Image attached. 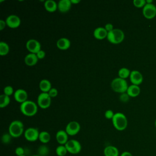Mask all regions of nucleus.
I'll return each instance as SVG.
<instances>
[{
  "label": "nucleus",
  "mask_w": 156,
  "mask_h": 156,
  "mask_svg": "<svg viewBox=\"0 0 156 156\" xmlns=\"http://www.w3.org/2000/svg\"><path fill=\"white\" fill-rule=\"evenodd\" d=\"M20 109L24 115L32 116L35 115L38 111V105L32 101L27 100L20 104Z\"/></svg>",
  "instance_id": "nucleus-1"
},
{
  "label": "nucleus",
  "mask_w": 156,
  "mask_h": 156,
  "mask_svg": "<svg viewBox=\"0 0 156 156\" xmlns=\"http://www.w3.org/2000/svg\"><path fill=\"white\" fill-rule=\"evenodd\" d=\"M112 120L114 127L118 130H124L127 127L128 121L127 117L124 114L121 112H117L115 113L114 116Z\"/></svg>",
  "instance_id": "nucleus-2"
},
{
  "label": "nucleus",
  "mask_w": 156,
  "mask_h": 156,
  "mask_svg": "<svg viewBox=\"0 0 156 156\" xmlns=\"http://www.w3.org/2000/svg\"><path fill=\"white\" fill-rule=\"evenodd\" d=\"M24 132V124L20 120L12 121L9 126V133L13 138L20 137Z\"/></svg>",
  "instance_id": "nucleus-3"
},
{
  "label": "nucleus",
  "mask_w": 156,
  "mask_h": 156,
  "mask_svg": "<svg viewBox=\"0 0 156 156\" xmlns=\"http://www.w3.org/2000/svg\"><path fill=\"white\" fill-rule=\"evenodd\" d=\"M110 86L114 91L120 94L126 93L129 87L126 80L119 77H116L112 80L110 83Z\"/></svg>",
  "instance_id": "nucleus-4"
},
{
  "label": "nucleus",
  "mask_w": 156,
  "mask_h": 156,
  "mask_svg": "<svg viewBox=\"0 0 156 156\" xmlns=\"http://www.w3.org/2000/svg\"><path fill=\"white\" fill-rule=\"evenodd\" d=\"M125 37L124 32L120 29H113L112 31L108 32L107 38L109 42L112 44H119L121 43Z\"/></svg>",
  "instance_id": "nucleus-5"
},
{
  "label": "nucleus",
  "mask_w": 156,
  "mask_h": 156,
  "mask_svg": "<svg viewBox=\"0 0 156 156\" xmlns=\"http://www.w3.org/2000/svg\"><path fill=\"white\" fill-rule=\"evenodd\" d=\"M51 104V98L48 93L42 92L39 94L37 98V105L42 109L49 108Z\"/></svg>",
  "instance_id": "nucleus-6"
},
{
  "label": "nucleus",
  "mask_w": 156,
  "mask_h": 156,
  "mask_svg": "<svg viewBox=\"0 0 156 156\" xmlns=\"http://www.w3.org/2000/svg\"><path fill=\"white\" fill-rule=\"evenodd\" d=\"M65 146L68 151V152L72 154H79L82 149V146L80 142L74 139L69 140L67 141V143L65 144Z\"/></svg>",
  "instance_id": "nucleus-7"
},
{
  "label": "nucleus",
  "mask_w": 156,
  "mask_h": 156,
  "mask_svg": "<svg viewBox=\"0 0 156 156\" xmlns=\"http://www.w3.org/2000/svg\"><path fill=\"white\" fill-rule=\"evenodd\" d=\"M143 15L148 20H151L156 16V6L154 4H146L143 8Z\"/></svg>",
  "instance_id": "nucleus-8"
},
{
  "label": "nucleus",
  "mask_w": 156,
  "mask_h": 156,
  "mask_svg": "<svg viewBox=\"0 0 156 156\" xmlns=\"http://www.w3.org/2000/svg\"><path fill=\"white\" fill-rule=\"evenodd\" d=\"M40 132L37 128L29 127L25 130L24 132L25 138L30 142L35 141L38 140Z\"/></svg>",
  "instance_id": "nucleus-9"
},
{
  "label": "nucleus",
  "mask_w": 156,
  "mask_h": 156,
  "mask_svg": "<svg viewBox=\"0 0 156 156\" xmlns=\"http://www.w3.org/2000/svg\"><path fill=\"white\" fill-rule=\"evenodd\" d=\"M26 47L30 53L37 54L41 50V44L36 39H29L27 41Z\"/></svg>",
  "instance_id": "nucleus-10"
},
{
  "label": "nucleus",
  "mask_w": 156,
  "mask_h": 156,
  "mask_svg": "<svg viewBox=\"0 0 156 156\" xmlns=\"http://www.w3.org/2000/svg\"><path fill=\"white\" fill-rule=\"evenodd\" d=\"M80 130V124L76 121H72L68 122L65 128V131L66 132L68 135L70 136L76 135L79 132Z\"/></svg>",
  "instance_id": "nucleus-11"
},
{
  "label": "nucleus",
  "mask_w": 156,
  "mask_h": 156,
  "mask_svg": "<svg viewBox=\"0 0 156 156\" xmlns=\"http://www.w3.org/2000/svg\"><path fill=\"white\" fill-rule=\"evenodd\" d=\"M5 21L6 22L7 26L10 28H16L21 24L20 18L18 15L14 14H12L8 16Z\"/></svg>",
  "instance_id": "nucleus-12"
},
{
  "label": "nucleus",
  "mask_w": 156,
  "mask_h": 156,
  "mask_svg": "<svg viewBox=\"0 0 156 156\" xmlns=\"http://www.w3.org/2000/svg\"><path fill=\"white\" fill-rule=\"evenodd\" d=\"M129 79L132 84L138 86L141 84L143 81V76L142 74L137 70H133L131 71Z\"/></svg>",
  "instance_id": "nucleus-13"
},
{
  "label": "nucleus",
  "mask_w": 156,
  "mask_h": 156,
  "mask_svg": "<svg viewBox=\"0 0 156 156\" xmlns=\"http://www.w3.org/2000/svg\"><path fill=\"white\" fill-rule=\"evenodd\" d=\"M13 97L16 102L21 104L27 100L28 94L26 90L20 88L14 92Z\"/></svg>",
  "instance_id": "nucleus-14"
},
{
  "label": "nucleus",
  "mask_w": 156,
  "mask_h": 156,
  "mask_svg": "<svg viewBox=\"0 0 156 156\" xmlns=\"http://www.w3.org/2000/svg\"><path fill=\"white\" fill-rule=\"evenodd\" d=\"M55 138L60 145H65L68 140V135L65 130H59L55 135Z\"/></svg>",
  "instance_id": "nucleus-15"
},
{
  "label": "nucleus",
  "mask_w": 156,
  "mask_h": 156,
  "mask_svg": "<svg viewBox=\"0 0 156 156\" xmlns=\"http://www.w3.org/2000/svg\"><path fill=\"white\" fill-rule=\"evenodd\" d=\"M71 0H60L57 3L58 10L62 13L68 12L71 7Z\"/></svg>",
  "instance_id": "nucleus-16"
},
{
  "label": "nucleus",
  "mask_w": 156,
  "mask_h": 156,
  "mask_svg": "<svg viewBox=\"0 0 156 156\" xmlns=\"http://www.w3.org/2000/svg\"><path fill=\"white\" fill-rule=\"evenodd\" d=\"M56 46L60 50H67L71 46V41L66 37H62L57 41Z\"/></svg>",
  "instance_id": "nucleus-17"
},
{
  "label": "nucleus",
  "mask_w": 156,
  "mask_h": 156,
  "mask_svg": "<svg viewBox=\"0 0 156 156\" xmlns=\"http://www.w3.org/2000/svg\"><path fill=\"white\" fill-rule=\"evenodd\" d=\"M108 32L103 27H96L93 31V35L98 40H103L107 38Z\"/></svg>",
  "instance_id": "nucleus-18"
},
{
  "label": "nucleus",
  "mask_w": 156,
  "mask_h": 156,
  "mask_svg": "<svg viewBox=\"0 0 156 156\" xmlns=\"http://www.w3.org/2000/svg\"><path fill=\"white\" fill-rule=\"evenodd\" d=\"M24 63L27 66H34L36 65L37 63L38 58L36 55V54H33V53H29L27 54L25 57H24Z\"/></svg>",
  "instance_id": "nucleus-19"
},
{
  "label": "nucleus",
  "mask_w": 156,
  "mask_h": 156,
  "mask_svg": "<svg viewBox=\"0 0 156 156\" xmlns=\"http://www.w3.org/2000/svg\"><path fill=\"white\" fill-rule=\"evenodd\" d=\"M140 91L141 90L138 85L132 84L128 87L126 93L129 94L130 97L135 98L140 94Z\"/></svg>",
  "instance_id": "nucleus-20"
},
{
  "label": "nucleus",
  "mask_w": 156,
  "mask_h": 156,
  "mask_svg": "<svg viewBox=\"0 0 156 156\" xmlns=\"http://www.w3.org/2000/svg\"><path fill=\"white\" fill-rule=\"evenodd\" d=\"M105 156H119V151L114 146H107L104 149Z\"/></svg>",
  "instance_id": "nucleus-21"
},
{
  "label": "nucleus",
  "mask_w": 156,
  "mask_h": 156,
  "mask_svg": "<svg viewBox=\"0 0 156 156\" xmlns=\"http://www.w3.org/2000/svg\"><path fill=\"white\" fill-rule=\"evenodd\" d=\"M45 9L49 12H54L58 9L57 3L54 0H46L44 2Z\"/></svg>",
  "instance_id": "nucleus-22"
},
{
  "label": "nucleus",
  "mask_w": 156,
  "mask_h": 156,
  "mask_svg": "<svg viewBox=\"0 0 156 156\" xmlns=\"http://www.w3.org/2000/svg\"><path fill=\"white\" fill-rule=\"evenodd\" d=\"M39 88L42 92L48 93V91L52 88L51 82L46 79H42L39 83Z\"/></svg>",
  "instance_id": "nucleus-23"
},
{
  "label": "nucleus",
  "mask_w": 156,
  "mask_h": 156,
  "mask_svg": "<svg viewBox=\"0 0 156 156\" xmlns=\"http://www.w3.org/2000/svg\"><path fill=\"white\" fill-rule=\"evenodd\" d=\"M38 140L40 141L41 143L43 144H46L50 141L51 135L46 131H41L40 132Z\"/></svg>",
  "instance_id": "nucleus-24"
},
{
  "label": "nucleus",
  "mask_w": 156,
  "mask_h": 156,
  "mask_svg": "<svg viewBox=\"0 0 156 156\" xmlns=\"http://www.w3.org/2000/svg\"><path fill=\"white\" fill-rule=\"evenodd\" d=\"M10 51V47L9 44L3 41H0V55L1 56L6 55Z\"/></svg>",
  "instance_id": "nucleus-25"
},
{
  "label": "nucleus",
  "mask_w": 156,
  "mask_h": 156,
  "mask_svg": "<svg viewBox=\"0 0 156 156\" xmlns=\"http://www.w3.org/2000/svg\"><path fill=\"white\" fill-rule=\"evenodd\" d=\"M10 102V99L9 96H7L4 94L0 95V107L4 108L7 107Z\"/></svg>",
  "instance_id": "nucleus-26"
},
{
  "label": "nucleus",
  "mask_w": 156,
  "mask_h": 156,
  "mask_svg": "<svg viewBox=\"0 0 156 156\" xmlns=\"http://www.w3.org/2000/svg\"><path fill=\"white\" fill-rule=\"evenodd\" d=\"M130 73H131V71L128 68L122 67L119 69L118 76H119V77L126 79L130 76Z\"/></svg>",
  "instance_id": "nucleus-27"
},
{
  "label": "nucleus",
  "mask_w": 156,
  "mask_h": 156,
  "mask_svg": "<svg viewBox=\"0 0 156 156\" xmlns=\"http://www.w3.org/2000/svg\"><path fill=\"white\" fill-rule=\"evenodd\" d=\"M37 153L40 156H46L49 153V149L46 145L42 144L38 147Z\"/></svg>",
  "instance_id": "nucleus-28"
},
{
  "label": "nucleus",
  "mask_w": 156,
  "mask_h": 156,
  "mask_svg": "<svg viewBox=\"0 0 156 156\" xmlns=\"http://www.w3.org/2000/svg\"><path fill=\"white\" fill-rule=\"evenodd\" d=\"M68 152V151L65 145H59L56 147L55 153L58 156H65Z\"/></svg>",
  "instance_id": "nucleus-29"
},
{
  "label": "nucleus",
  "mask_w": 156,
  "mask_h": 156,
  "mask_svg": "<svg viewBox=\"0 0 156 156\" xmlns=\"http://www.w3.org/2000/svg\"><path fill=\"white\" fill-rule=\"evenodd\" d=\"M12 138H13L9 133H6L2 135L1 137V141L4 144H9L10 143L12 140Z\"/></svg>",
  "instance_id": "nucleus-30"
},
{
  "label": "nucleus",
  "mask_w": 156,
  "mask_h": 156,
  "mask_svg": "<svg viewBox=\"0 0 156 156\" xmlns=\"http://www.w3.org/2000/svg\"><path fill=\"white\" fill-rule=\"evenodd\" d=\"M3 91H4V94L7 95V96H10V95L14 94V90H13V88L12 86L10 85H7V86H5L4 88V90H3Z\"/></svg>",
  "instance_id": "nucleus-31"
},
{
  "label": "nucleus",
  "mask_w": 156,
  "mask_h": 156,
  "mask_svg": "<svg viewBox=\"0 0 156 156\" xmlns=\"http://www.w3.org/2000/svg\"><path fill=\"white\" fill-rule=\"evenodd\" d=\"M133 4L135 7L138 8L144 7V5L146 4V0H133Z\"/></svg>",
  "instance_id": "nucleus-32"
},
{
  "label": "nucleus",
  "mask_w": 156,
  "mask_h": 156,
  "mask_svg": "<svg viewBox=\"0 0 156 156\" xmlns=\"http://www.w3.org/2000/svg\"><path fill=\"white\" fill-rule=\"evenodd\" d=\"M129 99H130V96L126 92L121 93L119 96L120 101L122 102H124V103L127 102L129 101Z\"/></svg>",
  "instance_id": "nucleus-33"
},
{
  "label": "nucleus",
  "mask_w": 156,
  "mask_h": 156,
  "mask_svg": "<svg viewBox=\"0 0 156 156\" xmlns=\"http://www.w3.org/2000/svg\"><path fill=\"white\" fill-rule=\"evenodd\" d=\"M15 154L17 156H22V155H24L25 151H24V149L23 147L19 146V147H17L15 149Z\"/></svg>",
  "instance_id": "nucleus-34"
},
{
  "label": "nucleus",
  "mask_w": 156,
  "mask_h": 156,
  "mask_svg": "<svg viewBox=\"0 0 156 156\" xmlns=\"http://www.w3.org/2000/svg\"><path fill=\"white\" fill-rule=\"evenodd\" d=\"M49 95V96L52 98H55L57 96L58 94V90L57 88H51V90L48 91V93Z\"/></svg>",
  "instance_id": "nucleus-35"
},
{
  "label": "nucleus",
  "mask_w": 156,
  "mask_h": 156,
  "mask_svg": "<svg viewBox=\"0 0 156 156\" xmlns=\"http://www.w3.org/2000/svg\"><path fill=\"white\" fill-rule=\"evenodd\" d=\"M114 115L115 113H113V110H107L105 112V113H104V116L105 117V118L107 119H112L113 117L114 116Z\"/></svg>",
  "instance_id": "nucleus-36"
},
{
  "label": "nucleus",
  "mask_w": 156,
  "mask_h": 156,
  "mask_svg": "<svg viewBox=\"0 0 156 156\" xmlns=\"http://www.w3.org/2000/svg\"><path fill=\"white\" fill-rule=\"evenodd\" d=\"M36 55H37V57H38V59H43V58H44V57H45V55H46V53H45V52H44L43 50L41 49L40 51H39L36 54Z\"/></svg>",
  "instance_id": "nucleus-37"
},
{
  "label": "nucleus",
  "mask_w": 156,
  "mask_h": 156,
  "mask_svg": "<svg viewBox=\"0 0 156 156\" xmlns=\"http://www.w3.org/2000/svg\"><path fill=\"white\" fill-rule=\"evenodd\" d=\"M104 28L105 29V30H106L108 32H109L112 31V30L114 29V28H113V24H112V23H107V24L105 25Z\"/></svg>",
  "instance_id": "nucleus-38"
},
{
  "label": "nucleus",
  "mask_w": 156,
  "mask_h": 156,
  "mask_svg": "<svg viewBox=\"0 0 156 156\" xmlns=\"http://www.w3.org/2000/svg\"><path fill=\"white\" fill-rule=\"evenodd\" d=\"M6 25H7V24H6L5 21H4V20H2V19L0 20V30H2L5 28Z\"/></svg>",
  "instance_id": "nucleus-39"
},
{
  "label": "nucleus",
  "mask_w": 156,
  "mask_h": 156,
  "mask_svg": "<svg viewBox=\"0 0 156 156\" xmlns=\"http://www.w3.org/2000/svg\"><path fill=\"white\" fill-rule=\"evenodd\" d=\"M120 156H133V155L130 152L128 151H124L121 154Z\"/></svg>",
  "instance_id": "nucleus-40"
},
{
  "label": "nucleus",
  "mask_w": 156,
  "mask_h": 156,
  "mask_svg": "<svg viewBox=\"0 0 156 156\" xmlns=\"http://www.w3.org/2000/svg\"><path fill=\"white\" fill-rule=\"evenodd\" d=\"M71 2L73 4H76L79 3L80 2V0H71Z\"/></svg>",
  "instance_id": "nucleus-41"
},
{
  "label": "nucleus",
  "mask_w": 156,
  "mask_h": 156,
  "mask_svg": "<svg viewBox=\"0 0 156 156\" xmlns=\"http://www.w3.org/2000/svg\"><path fill=\"white\" fill-rule=\"evenodd\" d=\"M146 4H153L152 0H146Z\"/></svg>",
  "instance_id": "nucleus-42"
},
{
  "label": "nucleus",
  "mask_w": 156,
  "mask_h": 156,
  "mask_svg": "<svg viewBox=\"0 0 156 156\" xmlns=\"http://www.w3.org/2000/svg\"><path fill=\"white\" fill-rule=\"evenodd\" d=\"M155 128H156V119H155Z\"/></svg>",
  "instance_id": "nucleus-43"
},
{
  "label": "nucleus",
  "mask_w": 156,
  "mask_h": 156,
  "mask_svg": "<svg viewBox=\"0 0 156 156\" xmlns=\"http://www.w3.org/2000/svg\"><path fill=\"white\" fill-rule=\"evenodd\" d=\"M32 156H40V155H38V154H37V155H32Z\"/></svg>",
  "instance_id": "nucleus-44"
},
{
  "label": "nucleus",
  "mask_w": 156,
  "mask_h": 156,
  "mask_svg": "<svg viewBox=\"0 0 156 156\" xmlns=\"http://www.w3.org/2000/svg\"><path fill=\"white\" fill-rule=\"evenodd\" d=\"M22 156H26V155H22Z\"/></svg>",
  "instance_id": "nucleus-45"
}]
</instances>
